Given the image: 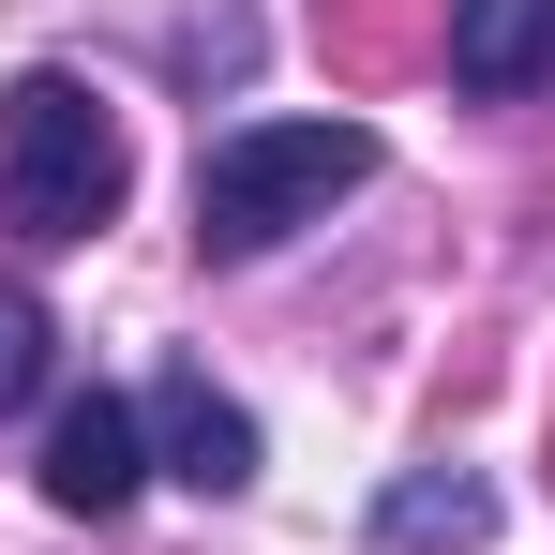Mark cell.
<instances>
[{
  "label": "cell",
  "instance_id": "cell-1",
  "mask_svg": "<svg viewBox=\"0 0 555 555\" xmlns=\"http://www.w3.org/2000/svg\"><path fill=\"white\" fill-rule=\"evenodd\" d=\"M120 195H135V151H120L105 91H76V76H15L0 91V241L61 256V241L120 225Z\"/></svg>",
  "mask_w": 555,
  "mask_h": 555
},
{
  "label": "cell",
  "instance_id": "cell-2",
  "mask_svg": "<svg viewBox=\"0 0 555 555\" xmlns=\"http://www.w3.org/2000/svg\"><path fill=\"white\" fill-rule=\"evenodd\" d=\"M361 181H375L361 120H241V135L195 151V241H210V256H271L300 225H331Z\"/></svg>",
  "mask_w": 555,
  "mask_h": 555
},
{
  "label": "cell",
  "instance_id": "cell-3",
  "mask_svg": "<svg viewBox=\"0 0 555 555\" xmlns=\"http://www.w3.org/2000/svg\"><path fill=\"white\" fill-rule=\"evenodd\" d=\"M135 480H151V421H135L120 390H76V405L46 421V511L105 526V511H135Z\"/></svg>",
  "mask_w": 555,
  "mask_h": 555
},
{
  "label": "cell",
  "instance_id": "cell-4",
  "mask_svg": "<svg viewBox=\"0 0 555 555\" xmlns=\"http://www.w3.org/2000/svg\"><path fill=\"white\" fill-rule=\"evenodd\" d=\"M135 421H151V465H166V480H195V495H256V421H241L195 361L151 375V405H135Z\"/></svg>",
  "mask_w": 555,
  "mask_h": 555
},
{
  "label": "cell",
  "instance_id": "cell-5",
  "mask_svg": "<svg viewBox=\"0 0 555 555\" xmlns=\"http://www.w3.org/2000/svg\"><path fill=\"white\" fill-rule=\"evenodd\" d=\"M436 61H451V91H480V105L541 91V76H555V0H451Z\"/></svg>",
  "mask_w": 555,
  "mask_h": 555
},
{
  "label": "cell",
  "instance_id": "cell-6",
  "mask_svg": "<svg viewBox=\"0 0 555 555\" xmlns=\"http://www.w3.org/2000/svg\"><path fill=\"white\" fill-rule=\"evenodd\" d=\"M495 541V480L480 465H405L375 495V555H480Z\"/></svg>",
  "mask_w": 555,
  "mask_h": 555
},
{
  "label": "cell",
  "instance_id": "cell-7",
  "mask_svg": "<svg viewBox=\"0 0 555 555\" xmlns=\"http://www.w3.org/2000/svg\"><path fill=\"white\" fill-rule=\"evenodd\" d=\"M421 30H451V0H346L331 15V46H346V76H390Z\"/></svg>",
  "mask_w": 555,
  "mask_h": 555
},
{
  "label": "cell",
  "instance_id": "cell-8",
  "mask_svg": "<svg viewBox=\"0 0 555 555\" xmlns=\"http://www.w3.org/2000/svg\"><path fill=\"white\" fill-rule=\"evenodd\" d=\"M46 346H61V315H46L30 285H0V421H15V405L46 390Z\"/></svg>",
  "mask_w": 555,
  "mask_h": 555
},
{
  "label": "cell",
  "instance_id": "cell-9",
  "mask_svg": "<svg viewBox=\"0 0 555 555\" xmlns=\"http://www.w3.org/2000/svg\"><path fill=\"white\" fill-rule=\"evenodd\" d=\"M241 61H256V30H241V15L210 0V15H195V30H181V76H241Z\"/></svg>",
  "mask_w": 555,
  "mask_h": 555
}]
</instances>
